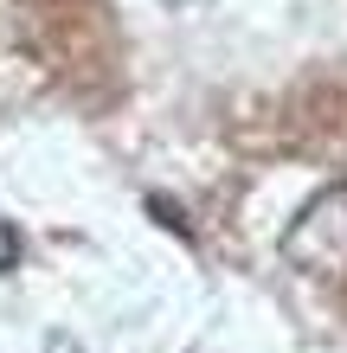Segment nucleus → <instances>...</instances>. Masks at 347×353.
Segmentation results:
<instances>
[{"label": "nucleus", "mask_w": 347, "mask_h": 353, "mask_svg": "<svg viewBox=\"0 0 347 353\" xmlns=\"http://www.w3.org/2000/svg\"><path fill=\"white\" fill-rule=\"evenodd\" d=\"M13 263H19V232L0 219V270H13Z\"/></svg>", "instance_id": "nucleus-1"}, {"label": "nucleus", "mask_w": 347, "mask_h": 353, "mask_svg": "<svg viewBox=\"0 0 347 353\" xmlns=\"http://www.w3.org/2000/svg\"><path fill=\"white\" fill-rule=\"evenodd\" d=\"M174 7H187V0H174Z\"/></svg>", "instance_id": "nucleus-2"}]
</instances>
